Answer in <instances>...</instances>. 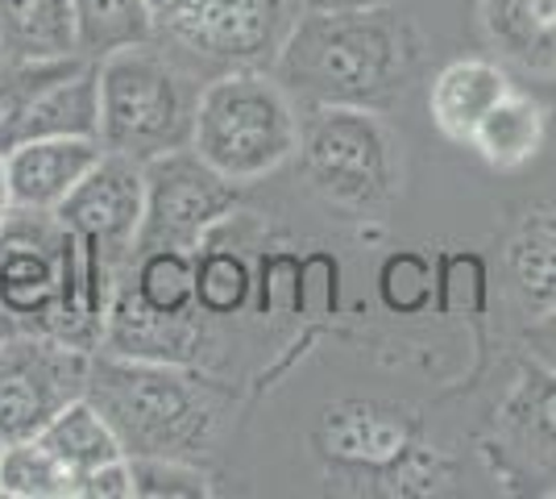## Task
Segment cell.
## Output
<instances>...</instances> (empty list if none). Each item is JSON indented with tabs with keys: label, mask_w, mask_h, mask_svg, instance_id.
<instances>
[{
	"label": "cell",
	"mask_w": 556,
	"mask_h": 499,
	"mask_svg": "<svg viewBox=\"0 0 556 499\" xmlns=\"http://www.w3.org/2000/svg\"><path fill=\"white\" fill-rule=\"evenodd\" d=\"M96 129H100V84L92 59L0 54V154L34 138H96Z\"/></svg>",
	"instance_id": "6"
},
{
	"label": "cell",
	"mask_w": 556,
	"mask_h": 499,
	"mask_svg": "<svg viewBox=\"0 0 556 499\" xmlns=\"http://www.w3.org/2000/svg\"><path fill=\"white\" fill-rule=\"evenodd\" d=\"M503 433L523 471L556 491V375L535 366L532 379L515 387L503 404Z\"/></svg>",
	"instance_id": "16"
},
{
	"label": "cell",
	"mask_w": 556,
	"mask_h": 499,
	"mask_svg": "<svg viewBox=\"0 0 556 499\" xmlns=\"http://www.w3.org/2000/svg\"><path fill=\"white\" fill-rule=\"evenodd\" d=\"M4 59H59L75 50V0H0Z\"/></svg>",
	"instance_id": "17"
},
{
	"label": "cell",
	"mask_w": 556,
	"mask_h": 499,
	"mask_svg": "<svg viewBox=\"0 0 556 499\" xmlns=\"http://www.w3.org/2000/svg\"><path fill=\"white\" fill-rule=\"evenodd\" d=\"M4 213H9V209H0V225H4Z\"/></svg>",
	"instance_id": "30"
},
{
	"label": "cell",
	"mask_w": 556,
	"mask_h": 499,
	"mask_svg": "<svg viewBox=\"0 0 556 499\" xmlns=\"http://www.w3.org/2000/svg\"><path fill=\"white\" fill-rule=\"evenodd\" d=\"M134 496L141 499H204L208 475L184 458H129Z\"/></svg>",
	"instance_id": "24"
},
{
	"label": "cell",
	"mask_w": 556,
	"mask_h": 499,
	"mask_svg": "<svg viewBox=\"0 0 556 499\" xmlns=\"http://www.w3.org/2000/svg\"><path fill=\"white\" fill-rule=\"evenodd\" d=\"M113 425L125 458L200 462L229 416V396L179 362H146L96 350L84 391Z\"/></svg>",
	"instance_id": "2"
},
{
	"label": "cell",
	"mask_w": 556,
	"mask_h": 499,
	"mask_svg": "<svg viewBox=\"0 0 556 499\" xmlns=\"http://www.w3.org/2000/svg\"><path fill=\"white\" fill-rule=\"evenodd\" d=\"M0 209H9V163L0 154Z\"/></svg>",
	"instance_id": "29"
},
{
	"label": "cell",
	"mask_w": 556,
	"mask_h": 499,
	"mask_svg": "<svg viewBox=\"0 0 556 499\" xmlns=\"http://www.w3.org/2000/svg\"><path fill=\"white\" fill-rule=\"evenodd\" d=\"M154 42L150 0H75V50L100 63L104 54Z\"/></svg>",
	"instance_id": "20"
},
{
	"label": "cell",
	"mask_w": 556,
	"mask_h": 499,
	"mask_svg": "<svg viewBox=\"0 0 556 499\" xmlns=\"http://www.w3.org/2000/svg\"><path fill=\"white\" fill-rule=\"evenodd\" d=\"M22 329V325H17V321H13V316H9V312L0 309V346H4V341H9V337H13V333Z\"/></svg>",
	"instance_id": "28"
},
{
	"label": "cell",
	"mask_w": 556,
	"mask_h": 499,
	"mask_svg": "<svg viewBox=\"0 0 556 499\" xmlns=\"http://www.w3.org/2000/svg\"><path fill=\"white\" fill-rule=\"evenodd\" d=\"M204 321H208V312H187V316L154 312L150 304H141L125 284H116L100 350L121 358L191 366L200 358V350H204V341H208V325Z\"/></svg>",
	"instance_id": "12"
},
{
	"label": "cell",
	"mask_w": 556,
	"mask_h": 499,
	"mask_svg": "<svg viewBox=\"0 0 556 499\" xmlns=\"http://www.w3.org/2000/svg\"><path fill=\"white\" fill-rule=\"evenodd\" d=\"M0 496L9 499H75V478L38 441H9L0 453Z\"/></svg>",
	"instance_id": "22"
},
{
	"label": "cell",
	"mask_w": 556,
	"mask_h": 499,
	"mask_svg": "<svg viewBox=\"0 0 556 499\" xmlns=\"http://www.w3.org/2000/svg\"><path fill=\"white\" fill-rule=\"evenodd\" d=\"M307 9H345V4H378V0H303Z\"/></svg>",
	"instance_id": "27"
},
{
	"label": "cell",
	"mask_w": 556,
	"mask_h": 499,
	"mask_svg": "<svg viewBox=\"0 0 556 499\" xmlns=\"http://www.w3.org/2000/svg\"><path fill=\"white\" fill-rule=\"evenodd\" d=\"M469 146L486 159L494 171H519L532 163L544 146V109L532 96L507 92L494 109H490L482 125L473 129Z\"/></svg>",
	"instance_id": "18"
},
{
	"label": "cell",
	"mask_w": 556,
	"mask_h": 499,
	"mask_svg": "<svg viewBox=\"0 0 556 499\" xmlns=\"http://www.w3.org/2000/svg\"><path fill=\"white\" fill-rule=\"evenodd\" d=\"M146 213V171L125 154H100V163L84 175V184L59 204V221L75 238L96 246L116 271L134 259V241Z\"/></svg>",
	"instance_id": "11"
},
{
	"label": "cell",
	"mask_w": 556,
	"mask_h": 499,
	"mask_svg": "<svg viewBox=\"0 0 556 499\" xmlns=\"http://www.w3.org/2000/svg\"><path fill=\"white\" fill-rule=\"evenodd\" d=\"M141 171H146V213H141L134 254H146V250L195 254L212 229L220 221H229L237 209L241 184L225 179L191 146L159 154V159L141 163Z\"/></svg>",
	"instance_id": "8"
},
{
	"label": "cell",
	"mask_w": 556,
	"mask_h": 499,
	"mask_svg": "<svg viewBox=\"0 0 556 499\" xmlns=\"http://www.w3.org/2000/svg\"><path fill=\"white\" fill-rule=\"evenodd\" d=\"M303 0H150L154 42L191 72H270Z\"/></svg>",
	"instance_id": "5"
},
{
	"label": "cell",
	"mask_w": 556,
	"mask_h": 499,
	"mask_svg": "<svg viewBox=\"0 0 556 499\" xmlns=\"http://www.w3.org/2000/svg\"><path fill=\"white\" fill-rule=\"evenodd\" d=\"M191 150L232 184L262 179L300 150V113L270 72L208 75Z\"/></svg>",
	"instance_id": "4"
},
{
	"label": "cell",
	"mask_w": 556,
	"mask_h": 499,
	"mask_svg": "<svg viewBox=\"0 0 556 499\" xmlns=\"http://www.w3.org/2000/svg\"><path fill=\"white\" fill-rule=\"evenodd\" d=\"M100 84V129L96 138L109 154L150 163L184 150L195 134V104L204 79L159 42L104 54L96 63Z\"/></svg>",
	"instance_id": "3"
},
{
	"label": "cell",
	"mask_w": 556,
	"mask_h": 499,
	"mask_svg": "<svg viewBox=\"0 0 556 499\" xmlns=\"http://www.w3.org/2000/svg\"><path fill=\"white\" fill-rule=\"evenodd\" d=\"M92 354L50 333L17 329L0 346V441H25L88 391Z\"/></svg>",
	"instance_id": "9"
},
{
	"label": "cell",
	"mask_w": 556,
	"mask_h": 499,
	"mask_svg": "<svg viewBox=\"0 0 556 499\" xmlns=\"http://www.w3.org/2000/svg\"><path fill=\"white\" fill-rule=\"evenodd\" d=\"M510 92V79L498 63L490 59H457L448 63L428 92V113L437 121L448 142H465L473 138V129L482 125L490 109Z\"/></svg>",
	"instance_id": "14"
},
{
	"label": "cell",
	"mask_w": 556,
	"mask_h": 499,
	"mask_svg": "<svg viewBox=\"0 0 556 499\" xmlns=\"http://www.w3.org/2000/svg\"><path fill=\"white\" fill-rule=\"evenodd\" d=\"M75 499H134V466L129 458H113L104 466L75 478Z\"/></svg>",
	"instance_id": "25"
},
{
	"label": "cell",
	"mask_w": 556,
	"mask_h": 499,
	"mask_svg": "<svg viewBox=\"0 0 556 499\" xmlns=\"http://www.w3.org/2000/svg\"><path fill=\"white\" fill-rule=\"evenodd\" d=\"M71 229L59 213L9 209L0 225V309L22 329L50 333L63 309V266Z\"/></svg>",
	"instance_id": "10"
},
{
	"label": "cell",
	"mask_w": 556,
	"mask_h": 499,
	"mask_svg": "<svg viewBox=\"0 0 556 499\" xmlns=\"http://www.w3.org/2000/svg\"><path fill=\"white\" fill-rule=\"evenodd\" d=\"M0 453H4V441H0Z\"/></svg>",
	"instance_id": "31"
},
{
	"label": "cell",
	"mask_w": 556,
	"mask_h": 499,
	"mask_svg": "<svg viewBox=\"0 0 556 499\" xmlns=\"http://www.w3.org/2000/svg\"><path fill=\"white\" fill-rule=\"evenodd\" d=\"M38 441L67 466L71 478H84L88 471H96V466H104V462H113V458H125L113 425L100 416V408H96L88 396H79V400H71L63 412H54L50 425L38 433Z\"/></svg>",
	"instance_id": "19"
},
{
	"label": "cell",
	"mask_w": 556,
	"mask_h": 499,
	"mask_svg": "<svg viewBox=\"0 0 556 499\" xmlns=\"http://www.w3.org/2000/svg\"><path fill=\"white\" fill-rule=\"evenodd\" d=\"M419 59L424 42L403 13L378 4H345L303 9L275 72L312 104L378 109L407 92Z\"/></svg>",
	"instance_id": "1"
},
{
	"label": "cell",
	"mask_w": 556,
	"mask_h": 499,
	"mask_svg": "<svg viewBox=\"0 0 556 499\" xmlns=\"http://www.w3.org/2000/svg\"><path fill=\"white\" fill-rule=\"evenodd\" d=\"M482 29L515 67L556 79V0H482Z\"/></svg>",
	"instance_id": "15"
},
{
	"label": "cell",
	"mask_w": 556,
	"mask_h": 499,
	"mask_svg": "<svg viewBox=\"0 0 556 499\" xmlns=\"http://www.w3.org/2000/svg\"><path fill=\"white\" fill-rule=\"evenodd\" d=\"M523 346H528V354H532V366L556 375V304L544 312H535L532 325L523 329Z\"/></svg>",
	"instance_id": "26"
},
{
	"label": "cell",
	"mask_w": 556,
	"mask_h": 499,
	"mask_svg": "<svg viewBox=\"0 0 556 499\" xmlns=\"http://www.w3.org/2000/svg\"><path fill=\"white\" fill-rule=\"evenodd\" d=\"M300 150L316 188L349 209H370L394 188V146L370 109L316 104L300 121Z\"/></svg>",
	"instance_id": "7"
},
{
	"label": "cell",
	"mask_w": 556,
	"mask_h": 499,
	"mask_svg": "<svg viewBox=\"0 0 556 499\" xmlns=\"http://www.w3.org/2000/svg\"><path fill=\"white\" fill-rule=\"evenodd\" d=\"M250 266L229 250H195V304L208 316H232L250 296Z\"/></svg>",
	"instance_id": "23"
},
{
	"label": "cell",
	"mask_w": 556,
	"mask_h": 499,
	"mask_svg": "<svg viewBox=\"0 0 556 499\" xmlns=\"http://www.w3.org/2000/svg\"><path fill=\"white\" fill-rule=\"evenodd\" d=\"M510 284L528 316L556 304V216H528L507 250Z\"/></svg>",
	"instance_id": "21"
},
{
	"label": "cell",
	"mask_w": 556,
	"mask_h": 499,
	"mask_svg": "<svg viewBox=\"0 0 556 499\" xmlns=\"http://www.w3.org/2000/svg\"><path fill=\"white\" fill-rule=\"evenodd\" d=\"M100 138H34L4 154L9 163V209L59 213V204L100 163Z\"/></svg>",
	"instance_id": "13"
}]
</instances>
